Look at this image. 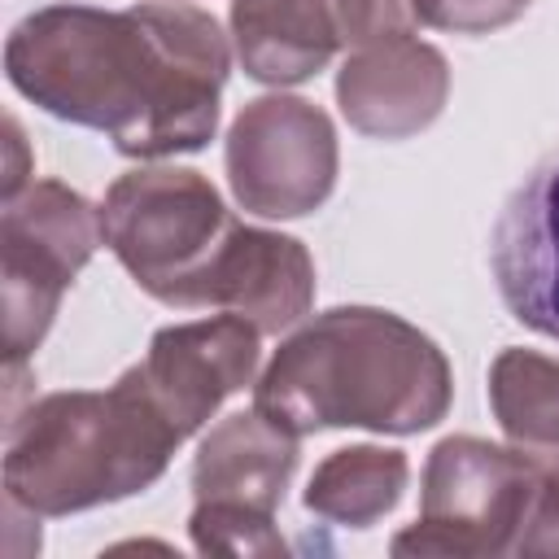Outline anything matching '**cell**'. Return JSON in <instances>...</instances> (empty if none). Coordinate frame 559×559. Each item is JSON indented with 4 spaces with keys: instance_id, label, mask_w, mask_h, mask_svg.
I'll return each mask as SVG.
<instances>
[{
    "instance_id": "cell-1",
    "label": "cell",
    "mask_w": 559,
    "mask_h": 559,
    "mask_svg": "<svg viewBox=\"0 0 559 559\" xmlns=\"http://www.w3.org/2000/svg\"><path fill=\"white\" fill-rule=\"evenodd\" d=\"M227 66V35L197 4H52L4 44L9 83L26 100L105 131L127 157L201 148L218 127Z\"/></svg>"
},
{
    "instance_id": "cell-2",
    "label": "cell",
    "mask_w": 559,
    "mask_h": 559,
    "mask_svg": "<svg viewBox=\"0 0 559 559\" xmlns=\"http://www.w3.org/2000/svg\"><path fill=\"white\" fill-rule=\"evenodd\" d=\"M450 362L393 310L336 306L297 328L253 384V406L288 432H424L450 411Z\"/></svg>"
},
{
    "instance_id": "cell-3",
    "label": "cell",
    "mask_w": 559,
    "mask_h": 559,
    "mask_svg": "<svg viewBox=\"0 0 559 559\" xmlns=\"http://www.w3.org/2000/svg\"><path fill=\"white\" fill-rule=\"evenodd\" d=\"M183 432L153 402L140 371L105 393L70 389L31 402L9 419L4 493L31 515H70L148 489Z\"/></svg>"
},
{
    "instance_id": "cell-4",
    "label": "cell",
    "mask_w": 559,
    "mask_h": 559,
    "mask_svg": "<svg viewBox=\"0 0 559 559\" xmlns=\"http://www.w3.org/2000/svg\"><path fill=\"white\" fill-rule=\"evenodd\" d=\"M105 245L131 280L166 306L197 301L205 271L236 231L214 183L183 166H148L122 175L100 205Z\"/></svg>"
},
{
    "instance_id": "cell-5",
    "label": "cell",
    "mask_w": 559,
    "mask_h": 559,
    "mask_svg": "<svg viewBox=\"0 0 559 559\" xmlns=\"http://www.w3.org/2000/svg\"><path fill=\"white\" fill-rule=\"evenodd\" d=\"M537 467L515 445L502 450L480 437H445L424 467L419 520L393 537V555H515L524 515L533 507Z\"/></svg>"
},
{
    "instance_id": "cell-6",
    "label": "cell",
    "mask_w": 559,
    "mask_h": 559,
    "mask_svg": "<svg viewBox=\"0 0 559 559\" xmlns=\"http://www.w3.org/2000/svg\"><path fill=\"white\" fill-rule=\"evenodd\" d=\"M100 210L57 179H35L26 192L4 197L0 218V314H4V358H22L44 341L61 293L87 266L100 245Z\"/></svg>"
},
{
    "instance_id": "cell-7",
    "label": "cell",
    "mask_w": 559,
    "mask_h": 559,
    "mask_svg": "<svg viewBox=\"0 0 559 559\" xmlns=\"http://www.w3.org/2000/svg\"><path fill=\"white\" fill-rule=\"evenodd\" d=\"M227 179L236 201L262 218H301L336 183V131L301 96H258L227 131Z\"/></svg>"
},
{
    "instance_id": "cell-8",
    "label": "cell",
    "mask_w": 559,
    "mask_h": 559,
    "mask_svg": "<svg viewBox=\"0 0 559 559\" xmlns=\"http://www.w3.org/2000/svg\"><path fill=\"white\" fill-rule=\"evenodd\" d=\"M258 323L245 314H214L197 323L162 328L135 362L153 402L170 415V424L192 437L236 389H245L258 371Z\"/></svg>"
},
{
    "instance_id": "cell-9",
    "label": "cell",
    "mask_w": 559,
    "mask_h": 559,
    "mask_svg": "<svg viewBox=\"0 0 559 559\" xmlns=\"http://www.w3.org/2000/svg\"><path fill=\"white\" fill-rule=\"evenodd\" d=\"M489 266L507 310L524 328L559 341V153L537 162L507 197L493 223Z\"/></svg>"
},
{
    "instance_id": "cell-10",
    "label": "cell",
    "mask_w": 559,
    "mask_h": 559,
    "mask_svg": "<svg viewBox=\"0 0 559 559\" xmlns=\"http://www.w3.org/2000/svg\"><path fill=\"white\" fill-rule=\"evenodd\" d=\"M450 96L445 57L411 35L362 44L336 74V100L354 131L406 140L424 131Z\"/></svg>"
},
{
    "instance_id": "cell-11",
    "label": "cell",
    "mask_w": 559,
    "mask_h": 559,
    "mask_svg": "<svg viewBox=\"0 0 559 559\" xmlns=\"http://www.w3.org/2000/svg\"><path fill=\"white\" fill-rule=\"evenodd\" d=\"M314 301V262L301 240L245 227L227 236L214 266L205 271L192 306H223L258 323V332L293 328Z\"/></svg>"
},
{
    "instance_id": "cell-12",
    "label": "cell",
    "mask_w": 559,
    "mask_h": 559,
    "mask_svg": "<svg viewBox=\"0 0 559 559\" xmlns=\"http://www.w3.org/2000/svg\"><path fill=\"white\" fill-rule=\"evenodd\" d=\"M297 472V432L275 424L266 411H236L210 428L192 463L197 502H231L275 515Z\"/></svg>"
},
{
    "instance_id": "cell-13",
    "label": "cell",
    "mask_w": 559,
    "mask_h": 559,
    "mask_svg": "<svg viewBox=\"0 0 559 559\" xmlns=\"http://www.w3.org/2000/svg\"><path fill=\"white\" fill-rule=\"evenodd\" d=\"M231 35L245 74L275 87L306 83L341 44L332 0H231Z\"/></svg>"
},
{
    "instance_id": "cell-14",
    "label": "cell",
    "mask_w": 559,
    "mask_h": 559,
    "mask_svg": "<svg viewBox=\"0 0 559 559\" xmlns=\"http://www.w3.org/2000/svg\"><path fill=\"white\" fill-rule=\"evenodd\" d=\"M489 406L507 441L537 467L559 472V362L533 349H502L489 367Z\"/></svg>"
},
{
    "instance_id": "cell-15",
    "label": "cell",
    "mask_w": 559,
    "mask_h": 559,
    "mask_svg": "<svg viewBox=\"0 0 559 559\" xmlns=\"http://www.w3.org/2000/svg\"><path fill=\"white\" fill-rule=\"evenodd\" d=\"M406 476H411V463L402 450H384V445L332 450L306 485V507L332 524L367 528L397 507Z\"/></svg>"
},
{
    "instance_id": "cell-16",
    "label": "cell",
    "mask_w": 559,
    "mask_h": 559,
    "mask_svg": "<svg viewBox=\"0 0 559 559\" xmlns=\"http://www.w3.org/2000/svg\"><path fill=\"white\" fill-rule=\"evenodd\" d=\"M192 542L201 555H284V537L275 528V515L231 507V502H197Z\"/></svg>"
},
{
    "instance_id": "cell-17",
    "label": "cell",
    "mask_w": 559,
    "mask_h": 559,
    "mask_svg": "<svg viewBox=\"0 0 559 559\" xmlns=\"http://www.w3.org/2000/svg\"><path fill=\"white\" fill-rule=\"evenodd\" d=\"M341 39L362 48L389 35H411L415 31V4L411 0H332Z\"/></svg>"
},
{
    "instance_id": "cell-18",
    "label": "cell",
    "mask_w": 559,
    "mask_h": 559,
    "mask_svg": "<svg viewBox=\"0 0 559 559\" xmlns=\"http://www.w3.org/2000/svg\"><path fill=\"white\" fill-rule=\"evenodd\" d=\"M411 4H415V17L424 26L454 31V35L498 31L528 9V0H411Z\"/></svg>"
},
{
    "instance_id": "cell-19",
    "label": "cell",
    "mask_w": 559,
    "mask_h": 559,
    "mask_svg": "<svg viewBox=\"0 0 559 559\" xmlns=\"http://www.w3.org/2000/svg\"><path fill=\"white\" fill-rule=\"evenodd\" d=\"M515 555H559V472H542Z\"/></svg>"
},
{
    "instance_id": "cell-20",
    "label": "cell",
    "mask_w": 559,
    "mask_h": 559,
    "mask_svg": "<svg viewBox=\"0 0 559 559\" xmlns=\"http://www.w3.org/2000/svg\"><path fill=\"white\" fill-rule=\"evenodd\" d=\"M9 131V170H4V197H17L22 192V179H26V170H22V131H17V122H9L4 127Z\"/></svg>"
}]
</instances>
